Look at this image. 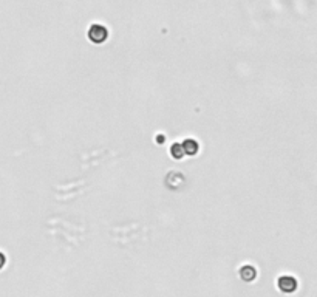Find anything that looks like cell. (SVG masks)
<instances>
[{
	"mask_svg": "<svg viewBox=\"0 0 317 297\" xmlns=\"http://www.w3.org/2000/svg\"><path fill=\"white\" fill-rule=\"evenodd\" d=\"M278 288L283 291V293H294L297 288V280L291 276H283L278 279Z\"/></svg>",
	"mask_w": 317,
	"mask_h": 297,
	"instance_id": "cell-2",
	"label": "cell"
},
{
	"mask_svg": "<svg viewBox=\"0 0 317 297\" xmlns=\"http://www.w3.org/2000/svg\"><path fill=\"white\" fill-rule=\"evenodd\" d=\"M109 37V31L104 25H91L90 30H88V39L95 43H102L105 42Z\"/></svg>",
	"mask_w": 317,
	"mask_h": 297,
	"instance_id": "cell-1",
	"label": "cell"
},
{
	"mask_svg": "<svg viewBox=\"0 0 317 297\" xmlns=\"http://www.w3.org/2000/svg\"><path fill=\"white\" fill-rule=\"evenodd\" d=\"M5 263H6V257H5L2 253H0V269H2V268L5 266Z\"/></svg>",
	"mask_w": 317,
	"mask_h": 297,
	"instance_id": "cell-6",
	"label": "cell"
},
{
	"mask_svg": "<svg viewBox=\"0 0 317 297\" xmlns=\"http://www.w3.org/2000/svg\"><path fill=\"white\" fill-rule=\"evenodd\" d=\"M170 153H172V156H173L175 159H181V158L184 156L183 146H181V144H178V143L172 144V147H170Z\"/></svg>",
	"mask_w": 317,
	"mask_h": 297,
	"instance_id": "cell-5",
	"label": "cell"
},
{
	"mask_svg": "<svg viewBox=\"0 0 317 297\" xmlns=\"http://www.w3.org/2000/svg\"><path fill=\"white\" fill-rule=\"evenodd\" d=\"M181 146H183L184 155H195L198 152V143L194 140H186Z\"/></svg>",
	"mask_w": 317,
	"mask_h": 297,
	"instance_id": "cell-4",
	"label": "cell"
},
{
	"mask_svg": "<svg viewBox=\"0 0 317 297\" xmlns=\"http://www.w3.org/2000/svg\"><path fill=\"white\" fill-rule=\"evenodd\" d=\"M255 276H257V271H255V268H252V266H243L241 269H240V277L243 279V280H246V282H252L254 279H255Z\"/></svg>",
	"mask_w": 317,
	"mask_h": 297,
	"instance_id": "cell-3",
	"label": "cell"
}]
</instances>
